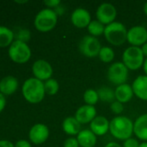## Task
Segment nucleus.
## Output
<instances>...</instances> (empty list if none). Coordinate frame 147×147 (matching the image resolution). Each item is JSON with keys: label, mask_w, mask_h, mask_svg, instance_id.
Instances as JSON below:
<instances>
[{"label": "nucleus", "mask_w": 147, "mask_h": 147, "mask_svg": "<svg viewBox=\"0 0 147 147\" xmlns=\"http://www.w3.org/2000/svg\"><path fill=\"white\" fill-rule=\"evenodd\" d=\"M109 132L113 138L125 141L133 134V122L126 116L118 115L110 121Z\"/></svg>", "instance_id": "obj_1"}, {"label": "nucleus", "mask_w": 147, "mask_h": 147, "mask_svg": "<svg viewBox=\"0 0 147 147\" xmlns=\"http://www.w3.org/2000/svg\"><path fill=\"white\" fill-rule=\"evenodd\" d=\"M22 93L27 102L33 104L39 103L46 95L44 83L36 78H28L22 86Z\"/></svg>", "instance_id": "obj_2"}, {"label": "nucleus", "mask_w": 147, "mask_h": 147, "mask_svg": "<svg viewBox=\"0 0 147 147\" xmlns=\"http://www.w3.org/2000/svg\"><path fill=\"white\" fill-rule=\"evenodd\" d=\"M127 29L120 22H113L105 28L104 36L108 43L113 46H121L127 41Z\"/></svg>", "instance_id": "obj_3"}, {"label": "nucleus", "mask_w": 147, "mask_h": 147, "mask_svg": "<svg viewBox=\"0 0 147 147\" xmlns=\"http://www.w3.org/2000/svg\"><path fill=\"white\" fill-rule=\"evenodd\" d=\"M57 20L58 16L56 15L55 10L46 8L40 10L36 14L34 21V25L38 31L45 33L51 31L56 26Z\"/></svg>", "instance_id": "obj_4"}, {"label": "nucleus", "mask_w": 147, "mask_h": 147, "mask_svg": "<svg viewBox=\"0 0 147 147\" xmlns=\"http://www.w3.org/2000/svg\"><path fill=\"white\" fill-rule=\"evenodd\" d=\"M145 61V56L141 47H127L122 55V63L131 71H137L143 66Z\"/></svg>", "instance_id": "obj_5"}, {"label": "nucleus", "mask_w": 147, "mask_h": 147, "mask_svg": "<svg viewBox=\"0 0 147 147\" xmlns=\"http://www.w3.org/2000/svg\"><path fill=\"white\" fill-rule=\"evenodd\" d=\"M8 53L10 59L16 64H24L31 57V50L28 44L16 40L9 47Z\"/></svg>", "instance_id": "obj_6"}, {"label": "nucleus", "mask_w": 147, "mask_h": 147, "mask_svg": "<svg viewBox=\"0 0 147 147\" xmlns=\"http://www.w3.org/2000/svg\"><path fill=\"white\" fill-rule=\"evenodd\" d=\"M129 76L128 68L122 62L113 63L107 70V79L114 85L126 84Z\"/></svg>", "instance_id": "obj_7"}, {"label": "nucleus", "mask_w": 147, "mask_h": 147, "mask_svg": "<svg viewBox=\"0 0 147 147\" xmlns=\"http://www.w3.org/2000/svg\"><path fill=\"white\" fill-rule=\"evenodd\" d=\"M101 47L100 40L90 34L82 37L79 43V50L81 53L88 58L97 57Z\"/></svg>", "instance_id": "obj_8"}, {"label": "nucleus", "mask_w": 147, "mask_h": 147, "mask_svg": "<svg viewBox=\"0 0 147 147\" xmlns=\"http://www.w3.org/2000/svg\"><path fill=\"white\" fill-rule=\"evenodd\" d=\"M117 16V9L113 4L110 3H103L99 5L96 10V18L105 26L115 22Z\"/></svg>", "instance_id": "obj_9"}, {"label": "nucleus", "mask_w": 147, "mask_h": 147, "mask_svg": "<svg viewBox=\"0 0 147 147\" xmlns=\"http://www.w3.org/2000/svg\"><path fill=\"white\" fill-rule=\"evenodd\" d=\"M32 72L36 78L45 82L51 78L53 75V68L48 61L38 59L35 61L32 65Z\"/></svg>", "instance_id": "obj_10"}, {"label": "nucleus", "mask_w": 147, "mask_h": 147, "mask_svg": "<svg viewBox=\"0 0 147 147\" xmlns=\"http://www.w3.org/2000/svg\"><path fill=\"white\" fill-rule=\"evenodd\" d=\"M127 41L133 47H140L147 42V29L144 26H133L127 31Z\"/></svg>", "instance_id": "obj_11"}, {"label": "nucleus", "mask_w": 147, "mask_h": 147, "mask_svg": "<svg viewBox=\"0 0 147 147\" xmlns=\"http://www.w3.org/2000/svg\"><path fill=\"white\" fill-rule=\"evenodd\" d=\"M49 136V127L42 123L35 124L29 130V140L35 145H41L44 143Z\"/></svg>", "instance_id": "obj_12"}, {"label": "nucleus", "mask_w": 147, "mask_h": 147, "mask_svg": "<svg viewBox=\"0 0 147 147\" xmlns=\"http://www.w3.org/2000/svg\"><path fill=\"white\" fill-rule=\"evenodd\" d=\"M91 21L89 11L84 8H77L71 14V22L73 25L78 28H88Z\"/></svg>", "instance_id": "obj_13"}, {"label": "nucleus", "mask_w": 147, "mask_h": 147, "mask_svg": "<svg viewBox=\"0 0 147 147\" xmlns=\"http://www.w3.org/2000/svg\"><path fill=\"white\" fill-rule=\"evenodd\" d=\"M97 116V111L94 106L82 105L75 112V117L81 124L91 123L92 121Z\"/></svg>", "instance_id": "obj_14"}, {"label": "nucleus", "mask_w": 147, "mask_h": 147, "mask_svg": "<svg viewBox=\"0 0 147 147\" xmlns=\"http://www.w3.org/2000/svg\"><path fill=\"white\" fill-rule=\"evenodd\" d=\"M110 121L102 115H97L90 123V130L96 136H103L109 132Z\"/></svg>", "instance_id": "obj_15"}, {"label": "nucleus", "mask_w": 147, "mask_h": 147, "mask_svg": "<svg viewBox=\"0 0 147 147\" xmlns=\"http://www.w3.org/2000/svg\"><path fill=\"white\" fill-rule=\"evenodd\" d=\"M134 96L142 101H147V76L140 75L137 77L132 85Z\"/></svg>", "instance_id": "obj_16"}, {"label": "nucleus", "mask_w": 147, "mask_h": 147, "mask_svg": "<svg viewBox=\"0 0 147 147\" xmlns=\"http://www.w3.org/2000/svg\"><path fill=\"white\" fill-rule=\"evenodd\" d=\"M133 134L139 140L147 142V114L141 115L133 122Z\"/></svg>", "instance_id": "obj_17"}, {"label": "nucleus", "mask_w": 147, "mask_h": 147, "mask_svg": "<svg viewBox=\"0 0 147 147\" xmlns=\"http://www.w3.org/2000/svg\"><path fill=\"white\" fill-rule=\"evenodd\" d=\"M18 88V80L13 76H6L0 81V92L4 96L14 94Z\"/></svg>", "instance_id": "obj_18"}, {"label": "nucleus", "mask_w": 147, "mask_h": 147, "mask_svg": "<svg viewBox=\"0 0 147 147\" xmlns=\"http://www.w3.org/2000/svg\"><path fill=\"white\" fill-rule=\"evenodd\" d=\"M115 98L116 101L121 103H126L130 102L134 96L133 88L128 84H123L116 87L115 90Z\"/></svg>", "instance_id": "obj_19"}, {"label": "nucleus", "mask_w": 147, "mask_h": 147, "mask_svg": "<svg viewBox=\"0 0 147 147\" xmlns=\"http://www.w3.org/2000/svg\"><path fill=\"white\" fill-rule=\"evenodd\" d=\"M76 139L80 147H94L97 143V136L90 129L81 130Z\"/></svg>", "instance_id": "obj_20"}, {"label": "nucleus", "mask_w": 147, "mask_h": 147, "mask_svg": "<svg viewBox=\"0 0 147 147\" xmlns=\"http://www.w3.org/2000/svg\"><path fill=\"white\" fill-rule=\"evenodd\" d=\"M62 126L65 134L69 136L78 135L79 133L81 131V124L75 119V116H68L65 118Z\"/></svg>", "instance_id": "obj_21"}, {"label": "nucleus", "mask_w": 147, "mask_h": 147, "mask_svg": "<svg viewBox=\"0 0 147 147\" xmlns=\"http://www.w3.org/2000/svg\"><path fill=\"white\" fill-rule=\"evenodd\" d=\"M15 34L11 29L5 26H0V47H10L13 43Z\"/></svg>", "instance_id": "obj_22"}, {"label": "nucleus", "mask_w": 147, "mask_h": 147, "mask_svg": "<svg viewBox=\"0 0 147 147\" xmlns=\"http://www.w3.org/2000/svg\"><path fill=\"white\" fill-rule=\"evenodd\" d=\"M98 92V96H99V99L102 102H109L112 103L114 101H116L115 98V92L113 89H111L110 87L107 86H102L101 88L98 89L97 90Z\"/></svg>", "instance_id": "obj_23"}, {"label": "nucleus", "mask_w": 147, "mask_h": 147, "mask_svg": "<svg viewBox=\"0 0 147 147\" xmlns=\"http://www.w3.org/2000/svg\"><path fill=\"white\" fill-rule=\"evenodd\" d=\"M106 26L99 22L98 20H92L89 25L88 26V31L90 35L94 37H99L102 34H104Z\"/></svg>", "instance_id": "obj_24"}, {"label": "nucleus", "mask_w": 147, "mask_h": 147, "mask_svg": "<svg viewBox=\"0 0 147 147\" xmlns=\"http://www.w3.org/2000/svg\"><path fill=\"white\" fill-rule=\"evenodd\" d=\"M114 51L110 47H102L100 53H99V59H101V61H102L103 63H111L113 59H114Z\"/></svg>", "instance_id": "obj_25"}, {"label": "nucleus", "mask_w": 147, "mask_h": 147, "mask_svg": "<svg viewBox=\"0 0 147 147\" xmlns=\"http://www.w3.org/2000/svg\"><path fill=\"white\" fill-rule=\"evenodd\" d=\"M83 100L87 105L94 106L100 100L97 90L94 89H88L83 94Z\"/></svg>", "instance_id": "obj_26"}, {"label": "nucleus", "mask_w": 147, "mask_h": 147, "mask_svg": "<svg viewBox=\"0 0 147 147\" xmlns=\"http://www.w3.org/2000/svg\"><path fill=\"white\" fill-rule=\"evenodd\" d=\"M59 84L57 82V80L54 79V78H50L47 81L44 82V90H45V93L49 96H54L55 95L58 90H59Z\"/></svg>", "instance_id": "obj_27"}, {"label": "nucleus", "mask_w": 147, "mask_h": 147, "mask_svg": "<svg viewBox=\"0 0 147 147\" xmlns=\"http://www.w3.org/2000/svg\"><path fill=\"white\" fill-rule=\"evenodd\" d=\"M15 37H16V40H19V41L27 43L30 40L31 34H30V32H29V29H27V28H20L16 32Z\"/></svg>", "instance_id": "obj_28"}, {"label": "nucleus", "mask_w": 147, "mask_h": 147, "mask_svg": "<svg viewBox=\"0 0 147 147\" xmlns=\"http://www.w3.org/2000/svg\"><path fill=\"white\" fill-rule=\"evenodd\" d=\"M110 109L113 114L120 115L124 111V105H123V103H121V102H120L118 101H114L113 102L111 103Z\"/></svg>", "instance_id": "obj_29"}, {"label": "nucleus", "mask_w": 147, "mask_h": 147, "mask_svg": "<svg viewBox=\"0 0 147 147\" xmlns=\"http://www.w3.org/2000/svg\"><path fill=\"white\" fill-rule=\"evenodd\" d=\"M63 147H80V145L78 143V140L75 137H70L68 138L64 143H63Z\"/></svg>", "instance_id": "obj_30"}, {"label": "nucleus", "mask_w": 147, "mask_h": 147, "mask_svg": "<svg viewBox=\"0 0 147 147\" xmlns=\"http://www.w3.org/2000/svg\"><path fill=\"white\" fill-rule=\"evenodd\" d=\"M139 140L135 138H130L124 141L123 143V147H139Z\"/></svg>", "instance_id": "obj_31"}, {"label": "nucleus", "mask_w": 147, "mask_h": 147, "mask_svg": "<svg viewBox=\"0 0 147 147\" xmlns=\"http://www.w3.org/2000/svg\"><path fill=\"white\" fill-rule=\"evenodd\" d=\"M43 3L49 8V9H55L59 5H61V1L60 0H45Z\"/></svg>", "instance_id": "obj_32"}, {"label": "nucleus", "mask_w": 147, "mask_h": 147, "mask_svg": "<svg viewBox=\"0 0 147 147\" xmlns=\"http://www.w3.org/2000/svg\"><path fill=\"white\" fill-rule=\"evenodd\" d=\"M15 147H32L30 143L25 140H18L16 144H15Z\"/></svg>", "instance_id": "obj_33"}, {"label": "nucleus", "mask_w": 147, "mask_h": 147, "mask_svg": "<svg viewBox=\"0 0 147 147\" xmlns=\"http://www.w3.org/2000/svg\"><path fill=\"white\" fill-rule=\"evenodd\" d=\"M5 106H6V99H5V96H4V95H3L0 92V113L4 109Z\"/></svg>", "instance_id": "obj_34"}, {"label": "nucleus", "mask_w": 147, "mask_h": 147, "mask_svg": "<svg viewBox=\"0 0 147 147\" xmlns=\"http://www.w3.org/2000/svg\"><path fill=\"white\" fill-rule=\"evenodd\" d=\"M0 147H15V145L9 140H0Z\"/></svg>", "instance_id": "obj_35"}, {"label": "nucleus", "mask_w": 147, "mask_h": 147, "mask_svg": "<svg viewBox=\"0 0 147 147\" xmlns=\"http://www.w3.org/2000/svg\"><path fill=\"white\" fill-rule=\"evenodd\" d=\"M55 12L56 13L57 16H61L64 13V8L62 5H59L58 7H56L55 9H54Z\"/></svg>", "instance_id": "obj_36"}, {"label": "nucleus", "mask_w": 147, "mask_h": 147, "mask_svg": "<svg viewBox=\"0 0 147 147\" xmlns=\"http://www.w3.org/2000/svg\"><path fill=\"white\" fill-rule=\"evenodd\" d=\"M105 147H123L121 146L120 145H119L118 143H116V142H109V143H107Z\"/></svg>", "instance_id": "obj_37"}, {"label": "nucleus", "mask_w": 147, "mask_h": 147, "mask_svg": "<svg viewBox=\"0 0 147 147\" xmlns=\"http://www.w3.org/2000/svg\"><path fill=\"white\" fill-rule=\"evenodd\" d=\"M141 49H142V52L144 53V56L147 58V42L141 47Z\"/></svg>", "instance_id": "obj_38"}, {"label": "nucleus", "mask_w": 147, "mask_h": 147, "mask_svg": "<svg viewBox=\"0 0 147 147\" xmlns=\"http://www.w3.org/2000/svg\"><path fill=\"white\" fill-rule=\"evenodd\" d=\"M143 70H144V72L146 73V75L147 76V58L145 59V61H144V64H143Z\"/></svg>", "instance_id": "obj_39"}, {"label": "nucleus", "mask_w": 147, "mask_h": 147, "mask_svg": "<svg viewBox=\"0 0 147 147\" xmlns=\"http://www.w3.org/2000/svg\"><path fill=\"white\" fill-rule=\"evenodd\" d=\"M143 10H144V13H145V14L147 16V2L146 3H145V4H144Z\"/></svg>", "instance_id": "obj_40"}, {"label": "nucleus", "mask_w": 147, "mask_h": 147, "mask_svg": "<svg viewBox=\"0 0 147 147\" xmlns=\"http://www.w3.org/2000/svg\"><path fill=\"white\" fill-rule=\"evenodd\" d=\"M139 147H147V142H143V143H141Z\"/></svg>", "instance_id": "obj_41"}, {"label": "nucleus", "mask_w": 147, "mask_h": 147, "mask_svg": "<svg viewBox=\"0 0 147 147\" xmlns=\"http://www.w3.org/2000/svg\"><path fill=\"white\" fill-rule=\"evenodd\" d=\"M27 2L28 1H16V3H25Z\"/></svg>", "instance_id": "obj_42"}]
</instances>
